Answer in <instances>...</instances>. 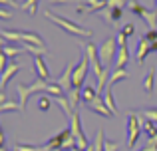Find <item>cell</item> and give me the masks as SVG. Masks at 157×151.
I'll return each instance as SVG.
<instances>
[{
	"label": "cell",
	"mask_w": 157,
	"mask_h": 151,
	"mask_svg": "<svg viewBox=\"0 0 157 151\" xmlns=\"http://www.w3.org/2000/svg\"><path fill=\"white\" fill-rule=\"evenodd\" d=\"M14 151H44V147H34V145H26V143H16Z\"/></svg>",
	"instance_id": "27"
},
{
	"label": "cell",
	"mask_w": 157,
	"mask_h": 151,
	"mask_svg": "<svg viewBox=\"0 0 157 151\" xmlns=\"http://www.w3.org/2000/svg\"><path fill=\"white\" fill-rule=\"evenodd\" d=\"M50 105H52V100L46 96V93H42V96L38 97V108L42 109V111H48V109H50Z\"/></svg>",
	"instance_id": "25"
},
{
	"label": "cell",
	"mask_w": 157,
	"mask_h": 151,
	"mask_svg": "<svg viewBox=\"0 0 157 151\" xmlns=\"http://www.w3.org/2000/svg\"><path fill=\"white\" fill-rule=\"evenodd\" d=\"M109 12H111V20H113V24L121 20V16H123V8H109Z\"/></svg>",
	"instance_id": "29"
},
{
	"label": "cell",
	"mask_w": 157,
	"mask_h": 151,
	"mask_svg": "<svg viewBox=\"0 0 157 151\" xmlns=\"http://www.w3.org/2000/svg\"><path fill=\"white\" fill-rule=\"evenodd\" d=\"M119 149V143H115V141H113V143H111V141H105V143H104V151H117Z\"/></svg>",
	"instance_id": "32"
},
{
	"label": "cell",
	"mask_w": 157,
	"mask_h": 151,
	"mask_svg": "<svg viewBox=\"0 0 157 151\" xmlns=\"http://www.w3.org/2000/svg\"><path fill=\"white\" fill-rule=\"evenodd\" d=\"M48 6H56V4H68L70 0H46Z\"/></svg>",
	"instance_id": "37"
},
{
	"label": "cell",
	"mask_w": 157,
	"mask_h": 151,
	"mask_svg": "<svg viewBox=\"0 0 157 151\" xmlns=\"http://www.w3.org/2000/svg\"><path fill=\"white\" fill-rule=\"evenodd\" d=\"M16 109H20V104H16V101H6L0 105V111H16Z\"/></svg>",
	"instance_id": "28"
},
{
	"label": "cell",
	"mask_w": 157,
	"mask_h": 151,
	"mask_svg": "<svg viewBox=\"0 0 157 151\" xmlns=\"http://www.w3.org/2000/svg\"><path fill=\"white\" fill-rule=\"evenodd\" d=\"M74 70H76V68H74L72 64H68V66H66V70H64V74L58 77V85H60L66 93L74 88Z\"/></svg>",
	"instance_id": "9"
},
{
	"label": "cell",
	"mask_w": 157,
	"mask_h": 151,
	"mask_svg": "<svg viewBox=\"0 0 157 151\" xmlns=\"http://www.w3.org/2000/svg\"><path fill=\"white\" fill-rule=\"evenodd\" d=\"M2 54L12 58V56H22L24 54V48H18V46H10V44H4L2 46Z\"/></svg>",
	"instance_id": "21"
},
{
	"label": "cell",
	"mask_w": 157,
	"mask_h": 151,
	"mask_svg": "<svg viewBox=\"0 0 157 151\" xmlns=\"http://www.w3.org/2000/svg\"><path fill=\"white\" fill-rule=\"evenodd\" d=\"M143 38H147L149 42H157V30H147V34Z\"/></svg>",
	"instance_id": "34"
},
{
	"label": "cell",
	"mask_w": 157,
	"mask_h": 151,
	"mask_svg": "<svg viewBox=\"0 0 157 151\" xmlns=\"http://www.w3.org/2000/svg\"><path fill=\"white\" fill-rule=\"evenodd\" d=\"M82 92H84V88H72L68 93H66V97H68V101L72 104V108L76 109L78 104H80V97H82Z\"/></svg>",
	"instance_id": "18"
},
{
	"label": "cell",
	"mask_w": 157,
	"mask_h": 151,
	"mask_svg": "<svg viewBox=\"0 0 157 151\" xmlns=\"http://www.w3.org/2000/svg\"><path fill=\"white\" fill-rule=\"evenodd\" d=\"M96 97H100V93H98V88H94V85H84V92H82V101H84L86 105L92 104Z\"/></svg>",
	"instance_id": "16"
},
{
	"label": "cell",
	"mask_w": 157,
	"mask_h": 151,
	"mask_svg": "<svg viewBox=\"0 0 157 151\" xmlns=\"http://www.w3.org/2000/svg\"><path fill=\"white\" fill-rule=\"evenodd\" d=\"M2 38L4 40H18L22 44H34V46H46V42L42 40V36L36 32H28V30H2Z\"/></svg>",
	"instance_id": "3"
},
{
	"label": "cell",
	"mask_w": 157,
	"mask_h": 151,
	"mask_svg": "<svg viewBox=\"0 0 157 151\" xmlns=\"http://www.w3.org/2000/svg\"><path fill=\"white\" fill-rule=\"evenodd\" d=\"M141 117H145V119H151L157 123V108H151V109H143L141 113H139Z\"/></svg>",
	"instance_id": "26"
},
{
	"label": "cell",
	"mask_w": 157,
	"mask_h": 151,
	"mask_svg": "<svg viewBox=\"0 0 157 151\" xmlns=\"http://www.w3.org/2000/svg\"><path fill=\"white\" fill-rule=\"evenodd\" d=\"M0 6H10V8H20L16 0H0Z\"/></svg>",
	"instance_id": "35"
},
{
	"label": "cell",
	"mask_w": 157,
	"mask_h": 151,
	"mask_svg": "<svg viewBox=\"0 0 157 151\" xmlns=\"http://www.w3.org/2000/svg\"><path fill=\"white\" fill-rule=\"evenodd\" d=\"M70 131H72L74 139H76V145H78V147H80L82 151H86V149L90 147L88 139H86V135H84V129H82L80 113H78V111H74V115L70 117Z\"/></svg>",
	"instance_id": "7"
},
{
	"label": "cell",
	"mask_w": 157,
	"mask_h": 151,
	"mask_svg": "<svg viewBox=\"0 0 157 151\" xmlns=\"http://www.w3.org/2000/svg\"><path fill=\"white\" fill-rule=\"evenodd\" d=\"M141 117L137 115V113H127V147L133 149L135 141H137V137L141 135Z\"/></svg>",
	"instance_id": "6"
},
{
	"label": "cell",
	"mask_w": 157,
	"mask_h": 151,
	"mask_svg": "<svg viewBox=\"0 0 157 151\" xmlns=\"http://www.w3.org/2000/svg\"><path fill=\"white\" fill-rule=\"evenodd\" d=\"M149 52H153V42H149L147 38H143L141 36V40H139V44H137V64L139 66H143V62H145V58H147V54Z\"/></svg>",
	"instance_id": "11"
},
{
	"label": "cell",
	"mask_w": 157,
	"mask_h": 151,
	"mask_svg": "<svg viewBox=\"0 0 157 151\" xmlns=\"http://www.w3.org/2000/svg\"><path fill=\"white\" fill-rule=\"evenodd\" d=\"M115 38H117V46H119V48H121V46H127V38L121 34V32H119V34L115 36Z\"/></svg>",
	"instance_id": "36"
},
{
	"label": "cell",
	"mask_w": 157,
	"mask_h": 151,
	"mask_svg": "<svg viewBox=\"0 0 157 151\" xmlns=\"http://www.w3.org/2000/svg\"><path fill=\"white\" fill-rule=\"evenodd\" d=\"M90 58L88 56H82L80 64L76 66V70H74V88H84V81H86V74H88L90 70Z\"/></svg>",
	"instance_id": "8"
},
{
	"label": "cell",
	"mask_w": 157,
	"mask_h": 151,
	"mask_svg": "<svg viewBox=\"0 0 157 151\" xmlns=\"http://www.w3.org/2000/svg\"><path fill=\"white\" fill-rule=\"evenodd\" d=\"M153 84H155V70H149L145 76V80H143V88H145L147 93L153 92Z\"/></svg>",
	"instance_id": "23"
},
{
	"label": "cell",
	"mask_w": 157,
	"mask_h": 151,
	"mask_svg": "<svg viewBox=\"0 0 157 151\" xmlns=\"http://www.w3.org/2000/svg\"><path fill=\"white\" fill-rule=\"evenodd\" d=\"M0 151H8V149H6V147H2V149H0Z\"/></svg>",
	"instance_id": "39"
},
{
	"label": "cell",
	"mask_w": 157,
	"mask_h": 151,
	"mask_svg": "<svg viewBox=\"0 0 157 151\" xmlns=\"http://www.w3.org/2000/svg\"><path fill=\"white\" fill-rule=\"evenodd\" d=\"M10 16H12V12L8 10L6 6H0V18H2V20H8Z\"/></svg>",
	"instance_id": "33"
},
{
	"label": "cell",
	"mask_w": 157,
	"mask_h": 151,
	"mask_svg": "<svg viewBox=\"0 0 157 151\" xmlns=\"http://www.w3.org/2000/svg\"><path fill=\"white\" fill-rule=\"evenodd\" d=\"M86 151H96V149H94V145H90V147H88V149H86Z\"/></svg>",
	"instance_id": "38"
},
{
	"label": "cell",
	"mask_w": 157,
	"mask_h": 151,
	"mask_svg": "<svg viewBox=\"0 0 157 151\" xmlns=\"http://www.w3.org/2000/svg\"><path fill=\"white\" fill-rule=\"evenodd\" d=\"M127 62H129V48L121 46L117 50V56H115V70H125Z\"/></svg>",
	"instance_id": "13"
},
{
	"label": "cell",
	"mask_w": 157,
	"mask_h": 151,
	"mask_svg": "<svg viewBox=\"0 0 157 151\" xmlns=\"http://www.w3.org/2000/svg\"><path fill=\"white\" fill-rule=\"evenodd\" d=\"M125 8H127L129 12H133V14H137V16H141L143 12H145V6H143L141 2H137V0H129Z\"/></svg>",
	"instance_id": "22"
},
{
	"label": "cell",
	"mask_w": 157,
	"mask_h": 151,
	"mask_svg": "<svg viewBox=\"0 0 157 151\" xmlns=\"http://www.w3.org/2000/svg\"><path fill=\"white\" fill-rule=\"evenodd\" d=\"M127 77H129V74H127L125 70H115V72H111V76H109V80H107V85H105V88H113L117 81L127 80Z\"/></svg>",
	"instance_id": "17"
},
{
	"label": "cell",
	"mask_w": 157,
	"mask_h": 151,
	"mask_svg": "<svg viewBox=\"0 0 157 151\" xmlns=\"http://www.w3.org/2000/svg\"><path fill=\"white\" fill-rule=\"evenodd\" d=\"M16 93H18V104H20V111H24L26 109V101L30 96H34V93H52L54 97H62L66 96V92L60 88V85H52L50 81H44V80H36L34 84L26 85V84H16Z\"/></svg>",
	"instance_id": "1"
},
{
	"label": "cell",
	"mask_w": 157,
	"mask_h": 151,
	"mask_svg": "<svg viewBox=\"0 0 157 151\" xmlns=\"http://www.w3.org/2000/svg\"><path fill=\"white\" fill-rule=\"evenodd\" d=\"M104 104L107 105V109L111 111V115H115L117 113V108H115V101H113V93H111V88H105V92H104Z\"/></svg>",
	"instance_id": "19"
},
{
	"label": "cell",
	"mask_w": 157,
	"mask_h": 151,
	"mask_svg": "<svg viewBox=\"0 0 157 151\" xmlns=\"http://www.w3.org/2000/svg\"><path fill=\"white\" fill-rule=\"evenodd\" d=\"M84 54L90 58V66H92L94 74H96V80H98V77L105 72L104 64H101V60H100V48H96L94 42H86L84 44Z\"/></svg>",
	"instance_id": "5"
},
{
	"label": "cell",
	"mask_w": 157,
	"mask_h": 151,
	"mask_svg": "<svg viewBox=\"0 0 157 151\" xmlns=\"http://www.w3.org/2000/svg\"><path fill=\"white\" fill-rule=\"evenodd\" d=\"M20 68H22V66H20L18 62H14V64H10V66H8L6 70L2 72V77H0V93H4V92H6L8 81H10L12 77L18 74V72H20Z\"/></svg>",
	"instance_id": "10"
},
{
	"label": "cell",
	"mask_w": 157,
	"mask_h": 151,
	"mask_svg": "<svg viewBox=\"0 0 157 151\" xmlns=\"http://www.w3.org/2000/svg\"><path fill=\"white\" fill-rule=\"evenodd\" d=\"M24 52H28V54H32L36 58V56H44L48 52V46H34V44H24Z\"/></svg>",
	"instance_id": "20"
},
{
	"label": "cell",
	"mask_w": 157,
	"mask_h": 151,
	"mask_svg": "<svg viewBox=\"0 0 157 151\" xmlns=\"http://www.w3.org/2000/svg\"><path fill=\"white\" fill-rule=\"evenodd\" d=\"M20 8H22L24 12H28V14L34 16V14H36V10H38V0H26V2H24Z\"/></svg>",
	"instance_id": "24"
},
{
	"label": "cell",
	"mask_w": 157,
	"mask_h": 151,
	"mask_svg": "<svg viewBox=\"0 0 157 151\" xmlns=\"http://www.w3.org/2000/svg\"><path fill=\"white\" fill-rule=\"evenodd\" d=\"M139 117H141V115H139ZM141 131H143V135H145L147 139L155 137V135H157V125H155V121L141 117Z\"/></svg>",
	"instance_id": "15"
},
{
	"label": "cell",
	"mask_w": 157,
	"mask_h": 151,
	"mask_svg": "<svg viewBox=\"0 0 157 151\" xmlns=\"http://www.w3.org/2000/svg\"><path fill=\"white\" fill-rule=\"evenodd\" d=\"M34 70H36L38 80L50 81V70H48V64L44 62V56H36L34 58Z\"/></svg>",
	"instance_id": "12"
},
{
	"label": "cell",
	"mask_w": 157,
	"mask_h": 151,
	"mask_svg": "<svg viewBox=\"0 0 157 151\" xmlns=\"http://www.w3.org/2000/svg\"><path fill=\"white\" fill-rule=\"evenodd\" d=\"M117 50H119V46H117V38L115 36H107L100 44V60L104 64V68H111V62H115Z\"/></svg>",
	"instance_id": "4"
},
{
	"label": "cell",
	"mask_w": 157,
	"mask_h": 151,
	"mask_svg": "<svg viewBox=\"0 0 157 151\" xmlns=\"http://www.w3.org/2000/svg\"><path fill=\"white\" fill-rule=\"evenodd\" d=\"M143 149H157V135L151 137V139H147L145 145H143Z\"/></svg>",
	"instance_id": "31"
},
{
	"label": "cell",
	"mask_w": 157,
	"mask_h": 151,
	"mask_svg": "<svg viewBox=\"0 0 157 151\" xmlns=\"http://www.w3.org/2000/svg\"><path fill=\"white\" fill-rule=\"evenodd\" d=\"M44 16H46L48 20H52L56 26H60L62 30H66L68 34H72V36H78V38H92V36H94V34H92V30H88V28H84V26H80V24L72 22V20L64 18V16L54 14V12H50V10L44 12Z\"/></svg>",
	"instance_id": "2"
},
{
	"label": "cell",
	"mask_w": 157,
	"mask_h": 151,
	"mask_svg": "<svg viewBox=\"0 0 157 151\" xmlns=\"http://www.w3.org/2000/svg\"><path fill=\"white\" fill-rule=\"evenodd\" d=\"M88 108L92 109V111H96V113H100V115H104V117H109L111 115V111L107 109V105L104 104V97H96V100L92 101V104H88Z\"/></svg>",
	"instance_id": "14"
},
{
	"label": "cell",
	"mask_w": 157,
	"mask_h": 151,
	"mask_svg": "<svg viewBox=\"0 0 157 151\" xmlns=\"http://www.w3.org/2000/svg\"><path fill=\"white\" fill-rule=\"evenodd\" d=\"M121 34L125 36V38H129V36H133V34H135V26H133V24H125V26L121 28Z\"/></svg>",
	"instance_id": "30"
}]
</instances>
